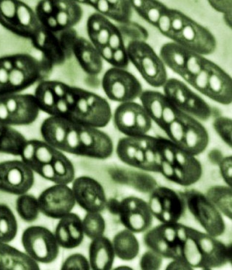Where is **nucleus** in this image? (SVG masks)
Wrapping results in <instances>:
<instances>
[{"mask_svg":"<svg viewBox=\"0 0 232 270\" xmlns=\"http://www.w3.org/2000/svg\"><path fill=\"white\" fill-rule=\"evenodd\" d=\"M112 117L115 128L126 136L146 135L152 126L151 119L141 105L134 101L120 103Z\"/></svg>","mask_w":232,"mask_h":270,"instance_id":"obj_15","label":"nucleus"},{"mask_svg":"<svg viewBox=\"0 0 232 270\" xmlns=\"http://www.w3.org/2000/svg\"><path fill=\"white\" fill-rule=\"evenodd\" d=\"M79 3L89 5L98 13L121 24L130 22L132 8L130 0H76Z\"/></svg>","mask_w":232,"mask_h":270,"instance_id":"obj_29","label":"nucleus"},{"mask_svg":"<svg viewBox=\"0 0 232 270\" xmlns=\"http://www.w3.org/2000/svg\"><path fill=\"white\" fill-rule=\"evenodd\" d=\"M90 265L86 258L82 254L74 253L68 257L62 264V270H89Z\"/></svg>","mask_w":232,"mask_h":270,"instance_id":"obj_49","label":"nucleus"},{"mask_svg":"<svg viewBox=\"0 0 232 270\" xmlns=\"http://www.w3.org/2000/svg\"><path fill=\"white\" fill-rule=\"evenodd\" d=\"M82 225L84 232L91 239L102 236L105 228V220L98 212H87Z\"/></svg>","mask_w":232,"mask_h":270,"instance_id":"obj_42","label":"nucleus"},{"mask_svg":"<svg viewBox=\"0 0 232 270\" xmlns=\"http://www.w3.org/2000/svg\"><path fill=\"white\" fill-rule=\"evenodd\" d=\"M189 51L173 41L163 44L160 48L159 57L165 66L181 76L185 66Z\"/></svg>","mask_w":232,"mask_h":270,"instance_id":"obj_32","label":"nucleus"},{"mask_svg":"<svg viewBox=\"0 0 232 270\" xmlns=\"http://www.w3.org/2000/svg\"><path fill=\"white\" fill-rule=\"evenodd\" d=\"M210 161L214 164H218L223 158L222 154L219 150H214L210 152L209 154Z\"/></svg>","mask_w":232,"mask_h":270,"instance_id":"obj_57","label":"nucleus"},{"mask_svg":"<svg viewBox=\"0 0 232 270\" xmlns=\"http://www.w3.org/2000/svg\"><path fill=\"white\" fill-rule=\"evenodd\" d=\"M139 97L145 111L158 125L166 99L165 95L157 91L147 90L143 91Z\"/></svg>","mask_w":232,"mask_h":270,"instance_id":"obj_35","label":"nucleus"},{"mask_svg":"<svg viewBox=\"0 0 232 270\" xmlns=\"http://www.w3.org/2000/svg\"><path fill=\"white\" fill-rule=\"evenodd\" d=\"M160 173L173 182L188 186L200 179L202 169L195 156L178 148L172 163L162 161Z\"/></svg>","mask_w":232,"mask_h":270,"instance_id":"obj_16","label":"nucleus"},{"mask_svg":"<svg viewBox=\"0 0 232 270\" xmlns=\"http://www.w3.org/2000/svg\"><path fill=\"white\" fill-rule=\"evenodd\" d=\"M148 204L152 215L163 223L177 222L186 208L183 197L166 187L155 188L151 192Z\"/></svg>","mask_w":232,"mask_h":270,"instance_id":"obj_17","label":"nucleus"},{"mask_svg":"<svg viewBox=\"0 0 232 270\" xmlns=\"http://www.w3.org/2000/svg\"><path fill=\"white\" fill-rule=\"evenodd\" d=\"M72 53L81 68L88 76L95 77L101 72L102 58L91 42L86 39L77 37L72 46Z\"/></svg>","mask_w":232,"mask_h":270,"instance_id":"obj_26","label":"nucleus"},{"mask_svg":"<svg viewBox=\"0 0 232 270\" xmlns=\"http://www.w3.org/2000/svg\"><path fill=\"white\" fill-rule=\"evenodd\" d=\"M167 270H192V269L182 262L173 260L168 266Z\"/></svg>","mask_w":232,"mask_h":270,"instance_id":"obj_56","label":"nucleus"},{"mask_svg":"<svg viewBox=\"0 0 232 270\" xmlns=\"http://www.w3.org/2000/svg\"><path fill=\"white\" fill-rule=\"evenodd\" d=\"M170 39L188 51L202 56L212 54L216 47L211 32L190 17L183 29Z\"/></svg>","mask_w":232,"mask_h":270,"instance_id":"obj_19","label":"nucleus"},{"mask_svg":"<svg viewBox=\"0 0 232 270\" xmlns=\"http://www.w3.org/2000/svg\"><path fill=\"white\" fill-rule=\"evenodd\" d=\"M56 116L101 129L110 121L112 114L107 100L85 89L69 85L56 107Z\"/></svg>","mask_w":232,"mask_h":270,"instance_id":"obj_2","label":"nucleus"},{"mask_svg":"<svg viewBox=\"0 0 232 270\" xmlns=\"http://www.w3.org/2000/svg\"><path fill=\"white\" fill-rule=\"evenodd\" d=\"M38 270L36 261L17 249L0 241V270Z\"/></svg>","mask_w":232,"mask_h":270,"instance_id":"obj_31","label":"nucleus"},{"mask_svg":"<svg viewBox=\"0 0 232 270\" xmlns=\"http://www.w3.org/2000/svg\"><path fill=\"white\" fill-rule=\"evenodd\" d=\"M35 12L41 25L55 33L72 28L83 16L82 7L76 0H41Z\"/></svg>","mask_w":232,"mask_h":270,"instance_id":"obj_6","label":"nucleus"},{"mask_svg":"<svg viewBox=\"0 0 232 270\" xmlns=\"http://www.w3.org/2000/svg\"><path fill=\"white\" fill-rule=\"evenodd\" d=\"M156 27L164 36L170 38L171 36L170 8L165 6L162 10Z\"/></svg>","mask_w":232,"mask_h":270,"instance_id":"obj_52","label":"nucleus"},{"mask_svg":"<svg viewBox=\"0 0 232 270\" xmlns=\"http://www.w3.org/2000/svg\"><path fill=\"white\" fill-rule=\"evenodd\" d=\"M40 109L34 95L15 94L0 97V123L28 125L38 118Z\"/></svg>","mask_w":232,"mask_h":270,"instance_id":"obj_10","label":"nucleus"},{"mask_svg":"<svg viewBox=\"0 0 232 270\" xmlns=\"http://www.w3.org/2000/svg\"><path fill=\"white\" fill-rule=\"evenodd\" d=\"M211 62L209 60L201 71L188 82L192 87L205 96L209 83Z\"/></svg>","mask_w":232,"mask_h":270,"instance_id":"obj_47","label":"nucleus"},{"mask_svg":"<svg viewBox=\"0 0 232 270\" xmlns=\"http://www.w3.org/2000/svg\"><path fill=\"white\" fill-rule=\"evenodd\" d=\"M162 262V256L153 251H149L142 255L140 266L142 270H155L160 269Z\"/></svg>","mask_w":232,"mask_h":270,"instance_id":"obj_50","label":"nucleus"},{"mask_svg":"<svg viewBox=\"0 0 232 270\" xmlns=\"http://www.w3.org/2000/svg\"><path fill=\"white\" fill-rule=\"evenodd\" d=\"M186 226L176 223H163L144 235L145 245L165 258L179 260L185 236Z\"/></svg>","mask_w":232,"mask_h":270,"instance_id":"obj_9","label":"nucleus"},{"mask_svg":"<svg viewBox=\"0 0 232 270\" xmlns=\"http://www.w3.org/2000/svg\"><path fill=\"white\" fill-rule=\"evenodd\" d=\"M21 243L26 253L36 262L50 263L59 254V245L55 235L43 226L27 228L22 234Z\"/></svg>","mask_w":232,"mask_h":270,"instance_id":"obj_13","label":"nucleus"},{"mask_svg":"<svg viewBox=\"0 0 232 270\" xmlns=\"http://www.w3.org/2000/svg\"><path fill=\"white\" fill-rule=\"evenodd\" d=\"M112 244L115 254L123 260H131L139 253V242L133 232L127 229L118 232L113 238Z\"/></svg>","mask_w":232,"mask_h":270,"instance_id":"obj_33","label":"nucleus"},{"mask_svg":"<svg viewBox=\"0 0 232 270\" xmlns=\"http://www.w3.org/2000/svg\"><path fill=\"white\" fill-rule=\"evenodd\" d=\"M214 130L230 147L232 146V121L226 116H220L214 119L213 122Z\"/></svg>","mask_w":232,"mask_h":270,"instance_id":"obj_46","label":"nucleus"},{"mask_svg":"<svg viewBox=\"0 0 232 270\" xmlns=\"http://www.w3.org/2000/svg\"><path fill=\"white\" fill-rule=\"evenodd\" d=\"M209 140L205 127L197 119L186 114L184 136L179 148L196 156L206 150Z\"/></svg>","mask_w":232,"mask_h":270,"instance_id":"obj_27","label":"nucleus"},{"mask_svg":"<svg viewBox=\"0 0 232 270\" xmlns=\"http://www.w3.org/2000/svg\"><path fill=\"white\" fill-rule=\"evenodd\" d=\"M40 211L47 217L61 219L72 210L75 199L67 185L56 184L42 191L38 198Z\"/></svg>","mask_w":232,"mask_h":270,"instance_id":"obj_20","label":"nucleus"},{"mask_svg":"<svg viewBox=\"0 0 232 270\" xmlns=\"http://www.w3.org/2000/svg\"><path fill=\"white\" fill-rule=\"evenodd\" d=\"M205 96L222 105L232 102V79L218 65L211 61L208 88Z\"/></svg>","mask_w":232,"mask_h":270,"instance_id":"obj_24","label":"nucleus"},{"mask_svg":"<svg viewBox=\"0 0 232 270\" xmlns=\"http://www.w3.org/2000/svg\"><path fill=\"white\" fill-rule=\"evenodd\" d=\"M31 41L33 46L42 53V60L51 68L63 64L67 58L57 33L42 26Z\"/></svg>","mask_w":232,"mask_h":270,"instance_id":"obj_23","label":"nucleus"},{"mask_svg":"<svg viewBox=\"0 0 232 270\" xmlns=\"http://www.w3.org/2000/svg\"><path fill=\"white\" fill-rule=\"evenodd\" d=\"M114 257L113 244L108 238L102 235L92 239L89 248V265L92 270H110Z\"/></svg>","mask_w":232,"mask_h":270,"instance_id":"obj_30","label":"nucleus"},{"mask_svg":"<svg viewBox=\"0 0 232 270\" xmlns=\"http://www.w3.org/2000/svg\"><path fill=\"white\" fill-rule=\"evenodd\" d=\"M181 110L195 119L202 121L208 120L212 114L211 107L193 91Z\"/></svg>","mask_w":232,"mask_h":270,"instance_id":"obj_40","label":"nucleus"},{"mask_svg":"<svg viewBox=\"0 0 232 270\" xmlns=\"http://www.w3.org/2000/svg\"><path fill=\"white\" fill-rule=\"evenodd\" d=\"M181 111L166 98L158 126L165 131L168 126L176 118Z\"/></svg>","mask_w":232,"mask_h":270,"instance_id":"obj_48","label":"nucleus"},{"mask_svg":"<svg viewBox=\"0 0 232 270\" xmlns=\"http://www.w3.org/2000/svg\"><path fill=\"white\" fill-rule=\"evenodd\" d=\"M189 17L179 10L170 8L171 37L179 33L184 28Z\"/></svg>","mask_w":232,"mask_h":270,"instance_id":"obj_51","label":"nucleus"},{"mask_svg":"<svg viewBox=\"0 0 232 270\" xmlns=\"http://www.w3.org/2000/svg\"><path fill=\"white\" fill-rule=\"evenodd\" d=\"M128 183L136 190L143 192H151L156 187L157 183L151 175L144 173L131 172L128 174Z\"/></svg>","mask_w":232,"mask_h":270,"instance_id":"obj_45","label":"nucleus"},{"mask_svg":"<svg viewBox=\"0 0 232 270\" xmlns=\"http://www.w3.org/2000/svg\"><path fill=\"white\" fill-rule=\"evenodd\" d=\"M86 30L90 42L99 54L113 53L126 47L119 27L98 12L88 18Z\"/></svg>","mask_w":232,"mask_h":270,"instance_id":"obj_14","label":"nucleus"},{"mask_svg":"<svg viewBox=\"0 0 232 270\" xmlns=\"http://www.w3.org/2000/svg\"><path fill=\"white\" fill-rule=\"evenodd\" d=\"M232 157L231 155L223 157L222 160L218 164L219 166L221 175L228 184L232 187Z\"/></svg>","mask_w":232,"mask_h":270,"instance_id":"obj_53","label":"nucleus"},{"mask_svg":"<svg viewBox=\"0 0 232 270\" xmlns=\"http://www.w3.org/2000/svg\"><path fill=\"white\" fill-rule=\"evenodd\" d=\"M118 215L121 223L132 232L146 231L152 222L148 203L135 196L127 197L121 201Z\"/></svg>","mask_w":232,"mask_h":270,"instance_id":"obj_21","label":"nucleus"},{"mask_svg":"<svg viewBox=\"0 0 232 270\" xmlns=\"http://www.w3.org/2000/svg\"><path fill=\"white\" fill-rule=\"evenodd\" d=\"M102 86L107 98L120 103L134 101L143 91L141 83L126 69L112 67L103 75Z\"/></svg>","mask_w":232,"mask_h":270,"instance_id":"obj_12","label":"nucleus"},{"mask_svg":"<svg viewBox=\"0 0 232 270\" xmlns=\"http://www.w3.org/2000/svg\"><path fill=\"white\" fill-rule=\"evenodd\" d=\"M180 261L193 268L211 270L232 263V245L186 226Z\"/></svg>","mask_w":232,"mask_h":270,"instance_id":"obj_3","label":"nucleus"},{"mask_svg":"<svg viewBox=\"0 0 232 270\" xmlns=\"http://www.w3.org/2000/svg\"><path fill=\"white\" fill-rule=\"evenodd\" d=\"M209 59L202 55L189 51L181 77L188 83L205 67Z\"/></svg>","mask_w":232,"mask_h":270,"instance_id":"obj_43","label":"nucleus"},{"mask_svg":"<svg viewBox=\"0 0 232 270\" xmlns=\"http://www.w3.org/2000/svg\"><path fill=\"white\" fill-rule=\"evenodd\" d=\"M69 85L59 80H42L36 87L34 96L40 111L53 115L55 106Z\"/></svg>","mask_w":232,"mask_h":270,"instance_id":"obj_28","label":"nucleus"},{"mask_svg":"<svg viewBox=\"0 0 232 270\" xmlns=\"http://www.w3.org/2000/svg\"><path fill=\"white\" fill-rule=\"evenodd\" d=\"M186 113L181 111L176 118L172 121L164 131L169 140L178 147L180 146L185 134Z\"/></svg>","mask_w":232,"mask_h":270,"instance_id":"obj_44","label":"nucleus"},{"mask_svg":"<svg viewBox=\"0 0 232 270\" xmlns=\"http://www.w3.org/2000/svg\"><path fill=\"white\" fill-rule=\"evenodd\" d=\"M50 73L42 59L26 53L0 57V85L10 95L18 94Z\"/></svg>","mask_w":232,"mask_h":270,"instance_id":"obj_4","label":"nucleus"},{"mask_svg":"<svg viewBox=\"0 0 232 270\" xmlns=\"http://www.w3.org/2000/svg\"><path fill=\"white\" fill-rule=\"evenodd\" d=\"M163 87L166 97L180 110L192 91L184 82L175 78L168 79Z\"/></svg>","mask_w":232,"mask_h":270,"instance_id":"obj_36","label":"nucleus"},{"mask_svg":"<svg viewBox=\"0 0 232 270\" xmlns=\"http://www.w3.org/2000/svg\"><path fill=\"white\" fill-rule=\"evenodd\" d=\"M34 183L33 171L22 160L0 162V191L21 195L26 193Z\"/></svg>","mask_w":232,"mask_h":270,"instance_id":"obj_18","label":"nucleus"},{"mask_svg":"<svg viewBox=\"0 0 232 270\" xmlns=\"http://www.w3.org/2000/svg\"><path fill=\"white\" fill-rule=\"evenodd\" d=\"M32 157L25 164L43 178L57 184L67 185L74 179L75 169L64 153L43 140L33 139Z\"/></svg>","mask_w":232,"mask_h":270,"instance_id":"obj_5","label":"nucleus"},{"mask_svg":"<svg viewBox=\"0 0 232 270\" xmlns=\"http://www.w3.org/2000/svg\"><path fill=\"white\" fill-rule=\"evenodd\" d=\"M72 190L77 203L87 212H100L106 202L104 189L95 179L81 176L74 179Z\"/></svg>","mask_w":232,"mask_h":270,"instance_id":"obj_22","label":"nucleus"},{"mask_svg":"<svg viewBox=\"0 0 232 270\" xmlns=\"http://www.w3.org/2000/svg\"><path fill=\"white\" fill-rule=\"evenodd\" d=\"M132 8L148 23L156 27L161 12L166 5L154 0H130Z\"/></svg>","mask_w":232,"mask_h":270,"instance_id":"obj_37","label":"nucleus"},{"mask_svg":"<svg viewBox=\"0 0 232 270\" xmlns=\"http://www.w3.org/2000/svg\"><path fill=\"white\" fill-rule=\"evenodd\" d=\"M206 197L225 215L232 219V188L214 186L207 191Z\"/></svg>","mask_w":232,"mask_h":270,"instance_id":"obj_38","label":"nucleus"},{"mask_svg":"<svg viewBox=\"0 0 232 270\" xmlns=\"http://www.w3.org/2000/svg\"><path fill=\"white\" fill-rule=\"evenodd\" d=\"M179 193L184 199L190 213L208 234L215 237L224 233L225 225L222 215L206 196L194 189Z\"/></svg>","mask_w":232,"mask_h":270,"instance_id":"obj_11","label":"nucleus"},{"mask_svg":"<svg viewBox=\"0 0 232 270\" xmlns=\"http://www.w3.org/2000/svg\"><path fill=\"white\" fill-rule=\"evenodd\" d=\"M27 140L11 126L0 123V152L20 156Z\"/></svg>","mask_w":232,"mask_h":270,"instance_id":"obj_34","label":"nucleus"},{"mask_svg":"<svg viewBox=\"0 0 232 270\" xmlns=\"http://www.w3.org/2000/svg\"><path fill=\"white\" fill-rule=\"evenodd\" d=\"M120 202L116 198H110L106 202L105 206L108 211L112 214L119 213Z\"/></svg>","mask_w":232,"mask_h":270,"instance_id":"obj_55","label":"nucleus"},{"mask_svg":"<svg viewBox=\"0 0 232 270\" xmlns=\"http://www.w3.org/2000/svg\"><path fill=\"white\" fill-rule=\"evenodd\" d=\"M126 49L129 61L149 85H164L168 79L166 66L149 44L144 40H131Z\"/></svg>","mask_w":232,"mask_h":270,"instance_id":"obj_7","label":"nucleus"},{"mask_svg":"<svg viewBox=\"0 0 232 270\" xmlns=\"http://www.w3.org/2000/svg\"><path fill=\"white\" fill-rule=\"evenodd\" d=\"M18 223L16 218L8 205L0 203V241H12L16 236Z\"/></svg>","mask_w":232,"mask_h":270,"instance_id":"obj_39","label":"nucleus"},{"mask_svg":"<svg viewBox=\"0 0 232 270\" xmlns=\"http://www.w3.org/2000/svg\"><path fill=\"white\" fill-rule=\"evenodd\" d=\"M209 3L216 11L224 15L232 13V1L231 0H209Z\"/></svg>","mask_w":232,"mask_h":270,"instance_id":"obj_54","label":"nucleus"},{"mask_svg":"<svg viewBox=\"0 0 232 270\" xmlns=\"http://www.w3.org/2000/svg\"><path fill=\"white\" fill-rule=\"evenodd\" d=\"M0 24L13 34L30 40L42 26L35 11L17 0H0Z\"/></svg>","mask_w":232,"mask_h":270,"instance_id":"obj_8","label":"nucleus"},{"mask_svg":"<svg viewBox=\"0 0 232 270\" xmlns=\"http://www.w3.org/2000/svg\"><path fill=\"white\" fill-rule=\"evenodd\" d=\"M40 132L44 141L64 153L105 159L114 151L112 139L100 129L63 117L46 118L41 124Z\"/></svg>","mask_w":232,"mask_h":270,"instance_id":"obj_1","label":"nucleus"},{"mask_svg":"<svg viewBox=\"0 0 232 270\" xmlns=\"http://www.w3.org/2000/svg\"><path fill=\"white\" fill-rule=\"evenodd\" d=\"M16 210L23 221L34 222L37 219L40 211L38 199L26 193L20 195L16 201Z\"/></svg>","mask_w":232,"mask_h":270,"instance_id":"obj_41","label":"nucleus"},{"mask_svg":"<svg viewBox=\"0 0 232 270\" xmlns=\"http://www.w3.org/2000/svg\"><path fill=\"white\" fill-rule=\"evenodd\" d=\"M82 222L74 213H68L61 218L55 231L58 244L63 248L73 249L79 246L84 239Z\"/></svg>","mask_w":232,"mask_h":270,"instance_id":"obj_25","label":"nucleus"}]
</instances>
